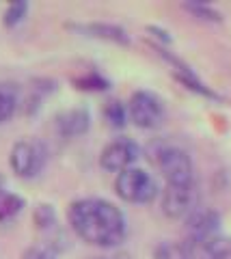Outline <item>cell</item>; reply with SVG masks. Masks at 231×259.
<instances>
[{
	"mask_svg": "<svg viewBox=\"0 0 231 259\" xmlns=\"http://www.w3.org/2000/svg\"><path fill=\"white\" fill-rule=\"evenodd\" d=\"M188 246L186 242H162L156 248L154 259H188Z\"/></svg>",
	"mask_w": 231,
	"mask_h": 259,
	"instance_id": "16",
	"label": "cell"
},
{
	"mask_svg": "<svg viewBox=\"0 0 231 259\" xmlns=\"http://www.w3.org/2000/svg\"><path fill=\"white\" fill-rule=\"evenodd\" d=\"M127 117L141 130H156L166 117L164 102L151 91H136L127 102Z\"/></svg>",
	"mask_w": 231,
	"mask_h": 259,
	"instance_id": "5",
	"label": "cell"
},
{
	"mask_svg": "<svg viewBox=\"0 0 231 259\" xmlns=\"http://www.w3.org/2000/svg\"><path fill=\"white\" fill-rule=\"evenodd\" d=\"M74 84L80 89V91H106V89L110 87L108 80L102 74H98V71H89V74L76 76Z\"/></svg>",
	"mask_w": 231,
	"mask_h": 259,
	"instance_id": "15",
	"label": "cell"
},
{
	"mask_svg": "<svg viewBox=\"0 0 231 259\" xmlns=\"http://www.w3.org/2000/svg\"><path fill=\"white\" fill-rule=\"evenodd\" d=\"M102 115L108 121L110 127H123L125 125V119H127V108L123 106L119 100H108L104 104V110Z\"/></svg>",
	"mask_w": 231,
	"mask_h": 259,
	"instance_id": "14",
	"label": "cell"
},
{
	"mask_svg": "<svg viewBox=\"0 0 231 259\" xmlns=\"http://www.w3.org/2000/svg\"><path fill=\"white\" fill-rule=\"evenodd\" d=\"M220 229V214L210 207H197L186 218V240L188 242H203L218 236Z\"/></svg>",
	"mask_w": 231,
	"mask_h": 259,
	"instance_id": "9",
	"label": "cell"
},
{
	"mask_svg": "<svg viewBox=\"0 0 231 259\" xmlns=\"http://www.w3.org/2000/svg\"><path fill=\"white\" fill-rule=\"evenodd\" d=\"M69 227L80 240L93 246L113 248L127 236V221L115 203L100 197L78 199L67 209Z\"/></svg>",
	"mask_w": 231,
	"mask_h": 259,
	"instance_id": "1",
	"label": "cell"
},
{
	"mask_svg": "<svg viewBox=\"0 0 231 259\" xmlns=\"http://www.w3.org/2000/svg\"><path fill=\"white\" fill-rule=\"evenodd\" d=\"M22 259H54V250L48 248L45 244H35L24 250Z\"/></svg>",
	"mask_w": 231,
	"mask_h": 259,
	"instance_id": "19",
	"label": "cell"
},
{
	"mask_svg": "<svg viewBox=\"0 0 231 259\" xmlns=\"http://www.w3.org/2000/svg\"><path fill=\"white\" fill-rule=\"evenodd\" d=\"M33 223L37 227V231L43 236V244L48 248H52L54 253H57V250H61L63 246H65L63 244V242H65L63 227H61L59 218H57V212H54L52 205L39 203L35 207V212H33Z\"/></svg>",
	"mask_w": 231,
	"mask_h": 259,
	"instance_id": "8",
	"label": "cell"
},
{
	"mask_svg": "<svg viewBox=\"0 0 231 259\" xmlns=\"http://www.w3.org/2000/svg\"><path fill=\"white\" fill-rule=\"evenodd\" d=\"M184 9L188 13H193L197 20H205V22H220V13L214 9L210 5H203V3H186Z\"/></svg>",
	"mask_w": 231,
	"mask_h": 259,
	"instance_id": "18",
	"label": "cell"
},
{
	"mask_svg": "<svg viewBox=\"0 0 231 259\" xmlns=\"http://www.w3.org/2000/svg\"><path fill=\"white\" fill-rule=\"evenodd\" d=\"M91 259H130L127 255H115V257H91Z\"/></svg>",
	"mask_w": 231,
	"mask_h": 259,
	"instance_id": "21",
	"label": "cell"
},
{
	"mask_svg": "<svg viewBox=\"0 0 231 259\" xmlns=\"http://www.w3.org/2000/svg\"><path fill=\"white\" fill-rule=\"evenodd\" d=\"M115 192L127 203H151L160 188H158V182L151 177V173H147L145 168L132 166L127 171L119 173L115 180Z\"/></svg>",
	"mask_w": 231,
	"mask_h": 259,
	"instance_id": "2",
	"label": "cell"
},
{
	"mask_svg": "<svg viewBox=\"0 0 231 259\" xmlns=\"http://www.w3.org/2000/svg\"><path fill=\"white\" fill-rule=\"evenodd\" d=\"M147 30H149L151 35H154V37H158V39H160L162 44H171V37H169V32H166V30L158 28V26H147Z\"/></svg>",
	"mask_w": 231,
	"mask_h": 259,
	"instance_id": "20",
	"label": "cell"
},
{
	"mask_svg": "<svg viewBox=\"0 0 231 259\" xmlns=\"http://www.w3.org/2000/svg\"><path fill=\"white\" fill-rule=\"evenodd\" d=\"M141 158V147L132 139L110 141L100 153V166L108 173H123L132 168Z\"/></svg>",
	"mask_w": 231,
	"mask_h": 259,
	"instance_id": "7",
	"label": "cell"
},
{
	"mask_svg": "<svg viewBox=\"0 0 231 259\" xmlns=\"http://www.w3.org/2000/svg\"><path fill=\"white\" fill-rule=\"evenodd\" d=\"M26 13H28V3H24V0H15V3L11 5H7V9H5V15H3V24L5 26H18V24L26 18Z\"/></svg>",
	"mask_w": 231,
	"mask_h": 259,
	"instance_id": "17",
	"label": "cell"
},
{
	"mask_svg": "<svg viewBox=\"0 0 231 259\" xmlns=\"http://www.w3.org/2000/svg\"><path fill=\"white\" fill-rule=\"evenodd\" d=\"M188 259H193V257H188Z\"/></svg>",
	"mask_w": 231,
	"mask_h": 259,
	"instance_id": "23",
	"label": "cell"
},
{
	"mask_svg": "<svg viewBox=\"0 0 231 259\" xmlns=\"http://www.w3.org/2000/svg\"><path fill=\"white\" fill-rule=\"evenodd\" d=\"M154 162L160 168L166 184L179 186V184H193L195 182V166L188 153L175 145H162L156 149Z\"/></svg>",
	"mask_w": 231,
	"mask_h": 259,
	"instance_id": "3",
	"label": "cell"
},
{
	"mask_svg": "<svg viewBox=\"0 0 231 259\" xmlns=\"http://www.w3.org/2000/svg\"><path fill=\"white\" fill-rule=\"evenodd\" d=\"M162 212L169 218H186L199 207V190L197 184H166V188L162 190Z\"/></svg>",
	"mask_w": 231,
	"mask_h": 259,
	"instance_id": "6",
	"label": "cell"
},
{
	"mask_svg": "<svg viewBox=\"0 0 231 259\" xmlns=\"http://www.w3.org/2000/svg\"><path fill=\"white\" fill-rule=\"evenodd\" d=\"M0 192H5V177L0 175Z\"/></svg>",
	"mask_w": 231,
	"mask_h": 259,
	"instance_id": "22",
	"label": "cell"
},
{
	"mask_svg": "<svg viewBox=\"0 0 231 259\" xmlns=\"http://www.w3.org/2000/svg\"><path fill=\"white\" fill-rule=\"evenodd\" d=\"M71 28L82 32L86 37H95V39H104V41H113L119 46H127L130 37L121 26L115 24H104V22H89V24H71Z\"/></svg>",
	"mask_w": 231,
	"mask_h": 259,
	"instance_id": "11",
	"label": "cell"
},
{
	"mask_svg": "<svg viewBox=\"0 0 231 259\" xmlns=\"http://www.w3.org/2000/svg\"><path fill=\"white\" fill-rule=\"evenodd\" d=\"M18 110V91L9 84H0V123L13 117Z\"/></svg>",
	"mask_w": 231,
	"mask_h": 259,
	"instance_id": "13",
	"label": "cell"
},
{
	"mask_svg": "<svg viewBox=\"0 0 231 259\" xmlns=\"http://www.w3.org/2000/svg\"><path fill=\"white\" fill-rule=\"evenodd\" d=\"M48 162V149L41 141L37 139H22L11 147L9 153V164L11 171L18 177H35L43 171Z\"/></svg>",
	"mask_w": 231,
	"mask_h": 259,
	"instance_id": "4",
	"label": "cell"
},
{
	"mask_svg": "<svg viewBox=\"0 0 231 259\" xmlns=\"http://www.w3.org/2000/svg\"><path fill=\"white\" fill-rule=\"evenodd\" d=\"M54 125H57V132L63 139H78V136L89 132L91 117L84 108H69V110H63L57 117Z\"/></svg>",
	"mask_w": 231,
	"mask_h": 259,
	"instance_id": "10",
	"label": "cell"
},
{
	"mask_svg": "<svg viewBox=\"0 0 231 259\" xmlns=\"http://www.w3.org/2000/svg\"><path fill=\"white\" fill-rule=\"evenodd\" d=\"M24 205H26V201H24L20 194L9 192V190L0 192V223L11 221L13 216H18L24 209Z\"/></svg>",
	"mask_w": 231,
	"mask_h": 259,
	"instance_id": "12",
	"label": "cell"
}]
</instances>
